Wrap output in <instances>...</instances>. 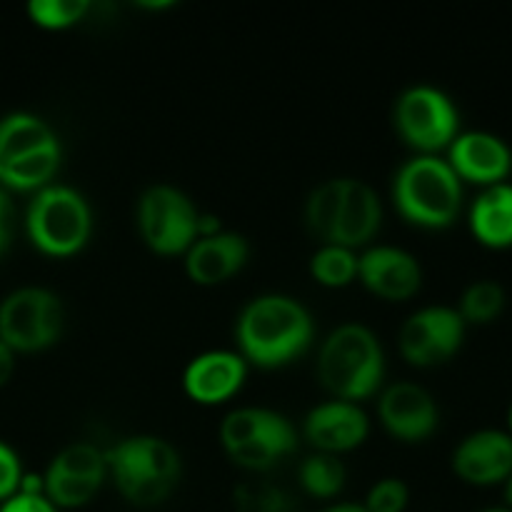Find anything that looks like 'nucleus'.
Returning a JSON list of instances; mask_svg holds the SVG:
<instances>
[{
  "label": "nucleus",
  "mask_w": 512,
  "mask_h": 512,
  "mask_svg": "<svg viewBox=\"0 0 512 512\" xmlns=\"http://www.w3.org/2000/svg\"><path fill=\"white\" fill-rule=\"evenodd\" d=\"M248 378V363L240 353L210 350L188 363L183 373V390L193 403L220 405L228 403Z\"/></svg>",
  "instance_id": "nucleus-17"
},
{
  "label": "nucleus",
  "mask_w": 512,
  "mask_h": 512,
  "mask_svg": "<svg viewBox=\"0 0 512 512\" xmlns=\"http://www.w3.org/2000/svg\"><path fill=\"white\" fill-rule=\"evenodd\" d=\"M63 303L45 288H18L0 303V340L13 353H40L60 340Z\"/></svg>",
  "instance_id": "nucleus-9"
},
{
  "label": "nucleus",
  "mask_w": 512,
  "mask_h": 512,
  "mask_svg": "<svg viewBox=\"0 0 512 512\" xmlns=\"http://www.w3.org/2000/svg\"><path fill=\"white\" fill-rule=\"evenodd\" d=\"M60 165V140L43 118L10 113L0 118V188L43 190Z\"/></svg>",
  "instance_id": "nucleus-5"
},
{
  "label": "nucleus",
  "mask_w": 512,
  "mask_h": 512,
  "mask_svg": "<svg viewBox=\"0 0 512 512\" xmlns=\"http://www.w3.org/2000/svg\"><path fill=\"white\" fill-rule=\"evenodd\" d=\"M108 478L105 450L93 443H73L60 450L43 475V493L55 508H83Z\"/></svg>",
  "instance_id": "nucleus-11"
},
{
  "label": "nucleus",
  "mask_w": 512,
  "mask_h": 512,
  "mask_svg": "<svg viewBox=\"0 0 512 512\" xmlns=\"http://www.w3.org/2000/svg\"><path fill=\"white\" fill-rule=\"evenodd\" d=\"M0 512H58V508L43 493H15L0 503Z\"/></svg>",
  "instance_id": "nucleus-29"
},
{
  "label": "nucleus",
  "mask_w": 512,
  "mask_h": 512,
  "mask_svg": "<svg viewBox=\"0 0 512 512\" xmlns=\"http://www.w3.org/2000/svg\"><path fill=\"white\" fill-rule=\"evenodd\" d=\"M358 280L368 293L388 303L410 300L423 285V270L415 255L393 245H375L358 255Z\"/></svg>",
  "instance_id": "nucleus-14"
},
{
  "label": "nucleus",
  "mask_w": 512,
  "mask_h": 512,
  "mask_svg": "<svg viewBox=\"0 0 512 512\" xmlns=\"http://www.w3.org/2000/svg\"><path fill=\"white\" fill-rule=\"evenodd\" d=\"M393 123L405 145L420 155H435L450 148L458 138V108L443 90L433 85H413L398 95L393 110Z\"/></svg>",
  "instance_id": "nucleus-10"
},
{
  "label": "nucleus",
  "mask_w": 512,
  "mask_h": 512,
  "mask_svg": "<svg viewBox=\"0 0 512 512\" xmlns=\"http://www.w3.org/2000/svg\"><path fill=\"white\" fill-rule=\"evenodd\" d=\"M108 475L128 503L153 508L170 498L180 480V455L168 440L135 435L105 450Z\"/></svg>",
  "instance_id": "nucleus-4"
},
{
  "label": "nucleus",
  "mask_w": 512,
  "mask_h": 512,
  "mask_svg": "<svg viewBox=\"0 0 512 512\" xmlns=\"http://www.w3.org/2000/svg\"><path fill=\"white\" fill-rule=\"evenodd\" d=\"M483 512H512L510 508H488V510H483Z\"/></svg>",
  "instance_id": "nucleus-35"
},
{
  "label": "nucleus",
  "mask_w": 512,
  "mask_h": 512,
  "mask_svg": "<svg viewBox=\"0 0 512 512\" xmlns=\"http://www.w3.org/2000/svg\"><path fill=\"white\" fill-rule=\"evenodd\" d=\"M470 230L485 248H512V185L485 188L470 208Z\"/></svg>",
  "instance_id": "nucleus-21"
},
{
  "label": "nucleus",
  "mask_w": 512,
  "mask_h": 512,
  "mask_svg": "<svg viewBox=\"0 0 512 512\" xmlns=\"http://www.w3.org/2000/svg\"><path fill=\"white\" fill-rule=\"evenodd\" d=\"M340 185H343V178L325 180L323 185L313 190V195L308 198V205H305V223H308V230L318 240H323V245L330 240V233H333L335 223V210H338L340 200Z\"/></svg>",
  "instance_id": "nucleus-25"
},
{
  "label": "nucleus",
  "mask_w": 512,
  "mask_h": 512,
  "mask_svg": "<svg viewBox=\"0 0 512 512\" xmlns=\"http://www.w3.org/2000/svg\"><path fill=\"white\" fill-rule=\"evenodd\" d=\"M10 218H13V205H10L8 193L0 188V258L10 245Z\"/></svg>",
  "instance_id": "nucleus-30"
},
{
  "label": "nucleus",
  "mask_w": 512,
  "mask_h": 512,
  "mask_svg": "<svg viewBox=\"0 0 512 512\" xmlns=\"http://www.w3.org/2000/svg\"><path fill=\"white\" fill-rule=\"evenodd\" d=\"M310 275L323 288H348L358 280V253L343 245H320L310 258Z\"/></svg>",
  "instance_id": "nucleus-22"
},
{
  "label": "nucleus",
  "mask_w": 512,
  "mask_h": 512,
  "mask_svg": "<svg viewBox=\"0 0 512 512\" xmlns=\"http://www.w3.org/2000/svg\"><path fill=\"white\" fill-rule=\"evenodd\" d=\"M88 0H33L28 15L38 28L65 30L78 25L88 15Z\"/></svg>",
  "instance_id": "nucleus-26"
},
{
  "label": "nucleus",
  "mask_w": 512,
  "mask_h": 512,
  "mask_svg": "<svg viewBox=\"0 0 512 512\" xmlns=\"http://www.w3.org/2000/svg\"><path fill=\"white\" fill-rule=\"evenodd\" d=\"M465 320L448 305H430L410 315L400 328V355L415 368L448 363L465 340Z\"/></svg>",
  "instance_id": "nucleus-12"
},
{
  "label": "nucleus",
  "mask_w": 512,
  "mask_h": 512,
  "mask_svg": "<svg viewBox=\"0 0 512 512\" xmlns=\"http://www.w3.org/2000/svg\"><path fill=\"white\" fill-rule=\"evenodd\" d=\"M453 470L470 485H498L512 475V438L503 430H478L453 453Z\"/></svg>",
  "instance_id": "nucleus-18"
},
{
  "label": "nucleus",
  "mask_w": 512,
  "mask_h": 512,
  "mask_svg": "<svg viewBox=\"0 0 512 512\" xmlns=\"http://www.w3.org/2000/svg\"><path fill=\"white\" fill-rule=\"evenodd\" d=\"M368 433V415L358 403H345V400L315 405L303 420L305 440L325 455H340L360 448Z\"/></svg>",
  "instance_id": "nucleus-15"
},
{
  "label": "nucleus",
  "mask_w": 512,
  "mask_h": 512,
  "mask_svg": "<svg viewBox=\"0 0 512 512\" xmlns=\"http://www.w3.org/2000/svg\"><path fill=\"white\" fill-rule=\"evenodd\" d=\"M13 370H15V353L3 343V340H0V388L8 385V380L13 378Z\"/></svg>",
  "instance_id": "nucleus-31"
},
{
  "label": "nucleus",
  "mask_w": 512,
  "mask_h": 512,
  "mask_svg": "<svg viewBox=\"0 0 512 512\" xmlns=\"http://www.w3.org/2000/svg\"><path fill=\"white\" fill-rule=\"evenodd\" d=\"M313 315L300 300L270 293L250 300L238 315L235 338L240 358L258 368H283L310 348Z\"/></svg>",
  "instance_id": "nucleus-1"
},
{
  "label": "nucleus",
  "mask_w": 512,
  "mask_h": 512,
  "mask_svg": "<svg viewBox=\"0 0 512 512\" xmlns=\"http://www.w3.org/2000/svg\"><path fill=\"white\" fill-rule=\"evenodd\" d=\"M250 258V245L238 233H218L203 235L190 245L185 253V273L195 285H220L228 283L233 275L245 268Z\"/></svg>",
  "instance_id": "nucleus-20"
},
{
  "label": "nucleus",
  "mask_w": 512,
  "mask_h": 512,
  "mask_svg": "<svg viewBox=\"0 0 512 512\" xmlns=\"http://www.w3.org/2000/svg\"><path fill=\"white\" fill-rule=\"evenodd\" d=\"M323 512H368V510L358 503H338V505H330V508H325Z\"/></svg>",
  "instance_id": "nucleus-32"
},
{
  "label": "nucleus",
  "mask_w": 512,
  "mask_h": 512,
  "mask_svg": "<svg viewBox=\"0 0 512 512\" xmlns=\"http://www.w3.org/2000/svg\"><path fill=\"white\" fill-rule=\"evenodd\" d=\"M505 303H508V295H505L503 285L495 283V280H478V283L465 288L455 310L465 320V325H488L500 318Z\"/></svg>",
  "instance_id": "nucleus-24"
},
{
  "label": "nucleus",
  "mask_w": 512,
  "mask_h": 512,
  "mask_svg": "<svg viewBox=\"0 0 512 512\" xmlns=\"http://www.w3.org/2000/svg\"><path fill=\"white\" fill-rule=\"evenodd\" d=\"M23 483V468H20V458L10 445L0 440V503L13 498Z\"/></svg>",
  "instance_id": "nucleus-28"
},
{
  "label": "nucleus",
  "mask_w": 512,
  "mask_h": 512,
  "mask_svg": "<svg viewBox=\"0 0 512 512\" xmlns=\"http://www.w3.org/2000/svg\"><path fill=\"white\" fill-rule=\"evenodd\" d=\"M200 220L193 200L173 185H150L138 200L140 238L158 255L188 253L200 238Z\"/></svg>",
  "instance_id": "nucleus-8"
},
{
  "label": "nucleus",
  "mask_w": 512,
  "mask_h": 512,
  "mask_svg": "<svg viewBox=\"0 0 512 512\" xmlns=\"http://www.w3.org/2000/svg\"><path fill=\"white\" fill-rule=\"evenodd\" d=\"M505 500H508L510 510H512V475L508 480H505Z\"/></svg>",
  "instance_id": "nucleus-33"
},
{
  "label": "nucleus",
  "mask_w": 512,
  "mask_h": 512,
  "mask_svg": "<svg viewBox=\"0 0 512 512\" xmlns=\"http://www.w3.org/2000/svg\"><path fill=\"white\" fill-rule=\"evenodd\" d=\"M25 230L35 248L50 258H70L88 245L93 213L78 190L45 185L33 195L25 213Z\"/></svg>",
  "instance_id": "nucleus-6"
},
{
  "label": "nucleus",
  "mask_w": 512,
  "mask_h": 512,
  "mask_svg": "<svg viewBox=\"0 0 512 512\" xmlns=\"http://www.w3.org/2000/svg\"><path fill=\"white\" fill-rule=\"evenodd\" d=\"M318 380L333 400L373 398L385 380V353L378 335L360 323H345L325 338L318 353Z\"/></svg>",
  "instance_id": "nucleus-2"
},
{
  "label": "nucleus",
  "mask_w": 512,
  "mask_h": 512,
  "mask_svg": "<svg viewBox=\"0 0 512 512\" xmlns=\"http://www.w3.org/2000/svg\"><path fill=\"white\" fill-rule=\"evenodd\" d=\"M378 415L388 435L400 443H423L440 423L435 398L415 383H393L385 388L378 400Z\"/></svg>",
  "instance_id": "nucleus-13"
},
{
  "label": "nucleus",
  "mask_w": 512,
  "mask_h": 512,
  "mask_svg": "<svg viewBox=\"0 0 512 512\" xmlns=\"http://www.w3.org/2000/svg\"><path fill=\"white\" fill-rule=\"evenodd\" d=\"M508 435L512 438V403H510V408H508Z\"/></svg>",
  "instance_id": "nucleus-34"
},
{
  "label": "nucleus",
  "mask_w": 512,
  "mask_h": 512,
  "mask_svg": "<svg viewBox=\"0 0 512 512\" xmlns=\"http://www.w3.org/2000/svg\"><path fill=\"white\" fill-rule=\"evenodd\" d=\"M393 203L400 218L425 230H443L458 220L463 183L438 155H415L393 180Z\"/></svg>",
  "instance_id": "nucleus-3"
},
{
  "label": "nucleus",
  "mask_w": 512,
  "mask_h": 512,
  "mask_svg": "<svg viewBox=\"0 0 512 512\" xmlns=\"http://www.w3.org/2000/svg\"><path fill=\"white\" fill-rule=\"evenodd\" d=\"M410 503L408 485L400 478H383L368 490L363 508L368 512H405Z\"/></svg>",
  "instance_id": "nucleus-27"
},
{
  "label": "nucleus",
  "mask_w": 512,
  "mask_h": 512,
  "mask_svg": "<svg viewBox=\"0 0 512 512\" xmlns=\"http://www.w3.org/2000/svg\"><path fill=\"white\" fill-rule=\"evenodd\" d=\"M298 478L305 493L320 500H330L343 493L348 475H345V465L340 463L338 455L315 453L303 460Z\"/></svg>",
  "instance_id": "nucleus-23"
},
{
  "label": "nucleus",
  "mask_w": 512,
  "mask_h": 512,
  "mask_svg": "<svg viewBox=\"0 0 512 512\" xmlns=\"http://www.w3.org/2000/svg\"><path fill=\"white\" fill-rule=\"evenodd\" d=\"M448 165L455 175L475 185H498L512 170V150L503 138L485 130H470L458 133V138L448 148Z\"/></svg>",
  "instance_id": "nucleus-16"
},
{
  "label": "nucleus",
  "mask_w": 512,
  "mask_h": 512,
  "mask_svg": "<svg viewBox=\"0 0 512 512\" xmlns=\"http://www.w3.org/2000/svg\"><path fill=\"white\" fill-rule=\"evenodd\" d=\"M380 220H383V208L378 193L365 180L343 178L333 233L325 245H343L350 250L363 248L380 230Z\"/></svg>",
  "instance_id": "nucleus-19"
},
{
  "label": "nucleus",
  "mask_w": 512,
  "mask_h": 512,
  "mask_svg": "<svg viewBox=\"0 0 512 512\" xmlns=\"http://www.w3.org/2000/svg\"><path fill=\"white\" fill-rule=\"evenodd\" d=\"M220 443L238 468L263 473L298 448V433L285 415L268 408H238L225 415Z\"/></svg>",
  "instance_id": "nucleus-7"
}]
</instances>
